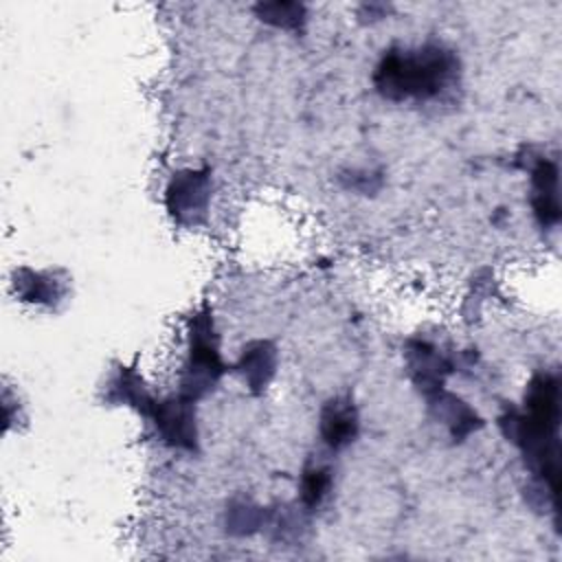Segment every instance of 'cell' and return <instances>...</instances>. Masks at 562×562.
<instances>
[{
	"instance_id": "1",
	"label": "cell",
	"mask_w": 562,
	"mask_h": 562,
	"mask_svg": "<svg viewBox=\"0 0 562 562\" xmlns=\"http://www.w3.org/2000/svg\"><path fill=\"white\" fill-rule=\"evenodd\" d=\"M558 424L560 384L555 375H536L525 395V413L509 417L507 437L516 441L525 461L540 474L549 492L558 496Z\"/></svg>"
},
{
	"instance_id": "2",
	"label": "cell",
	"mask_w": 562,
	"mask_h": 562,
	"mask_svg": "<svg viewBox=\"0 0 562 562\" xmlns=\"http://www.w3.org/2000/svg\"><path fill=\"white\" fill-rule=\"evenodd\" d=\"M457 75V59L441 46L415 50H389L373 75V83L384 99H435Z\"/></svg>"
},
{
	"instance_id": "3",
	"label": "cell",
	"mask_w": 562,
	"mask_h": 562,
	"mask_svg": "<svg viewBox=\"0 0 562 562\" xmlns=\"http://www.w3.org/2000/svg\"><path fill=\"white\" fill-rule=\"evenodd\" d=\"M224 373V362L217 351V338L213 331V321L206 314H198L191 327L189 360L182 375V395L198 400L213 389V384Z\"/></svg>"
},
{
	"instance_id": "4",
	"label": "cell",
	"mask_w": 562,
	"mask_h": 562,
	"mask_svg": "<svg viewBox=\"0 0 562 562\" xmlns=\"http://www.w3.org/2000/svg\"><path fill=\"white\" fill-rule=\"evenodd\" d=\"M211 200L209 171H178L167 187V209L180 224H200Z\"/></svg>"
},
{
	"instance_id": "5",
	"label": "cell",
	"mask_w": 562,
	"mask_h": 562,
	"mask_svg": "<svg viewBox=\"0 0 562 562\" xmlns=\"http://www.w3.org/2000/svg\"><path fill=\"white\" fill-rule=\"evenodd\" d=\"M151 415L156 422V428L160 430L162 439L176 448H195V417L191 408V400L180 395L173 400H165L158 404H151Z\"/></svg>"
},
{
	"instance_id": "6",
	"label": "cell",
	"mask_w": 562,
	"mask_h": 562,
	"mask_svg": "<svg viewBox=\"0 0 562 562\" xmlns=\"http://www.w3.org/2000/svg\"><path fill=\"white\" fill-rule=\"evenodd\" d=\"M533 182V213L542 226H553L560 220L558 204V165L553 160H538L531 169Z\"/></svg>"
},
{
	"instance_id": "7",
	"label": "cell",
	"mask_w": 562,
	"mask_h": 562,
	"mask_svg": "<svg viewBox=\"0 0 562 562\" xmlns=\"http://www.w3.org/2000/svg\"><path fill=\"white\" fill-rule=\"evenodd\" d=\"M358 432V415L349 400H331L321 413V435L329 448H345Z\"/></svg>"
},
{
	"instance_id": "8",
	"label": "cell",
	"mask_w": 562,
	"mask_h": 562,
	"mask_svg": "<svg viewBox=\"0 0 562 562\" xmlns=\"http://www.w3.org/2000/svg\"><path fill=\"white\" fill-rule=\"evenodd\" d=\"M274 364H277L274 347L270 342H252L241 353L239 371L252 391H261L270 382L274 373Z\"/></svg>"
},
{
	"instance_id": "9",
	"label": "cell",
	"mask_w": 562,
	"mask_h": 562,
	"mask_svg": "<svg viewBox=\"0 0 562 562\" xmlns=\"http://www.w3.org/2000/svg\"><path fill=\"white\" fill-rule=\"evenodd\" d=\"M331 487V472L325 465H310L301 476V501L305 507H318Z\"/></svg>"
},
{
	"instance_id": "10",
	"label": "cell",
	"mask_w": 562,
	"mask_h": 562,
	"mask_svg": "<svg viewBox=\"0 0 562 562\" xmlns=\"http://www.w3.org/2000/svg\"><path fill=\"white\" fill-rule=\"evenodd\" d=\"M18 288L20 294L24 296V301H50V296H59L61 288L57 285V281L44 277V274H35L31 270H20L18 274Z\"/></svg>"
},
{
	"instance_id": "11",
	"label": "cell",
	"mask_w": 562,
	"mask_h": 562,
	"mask_svg": "<svg viewBox=\"0 0 562 562\" xmlns=\"http://www.w3.org/2000/svg\"><path fill=\"white\" fill-rule=\"evenodd\" d=\"M257 15L274 26L283 29H299L303 22V7L296 2H272V4H259Z\"/></svg>"
}]
</instances>
